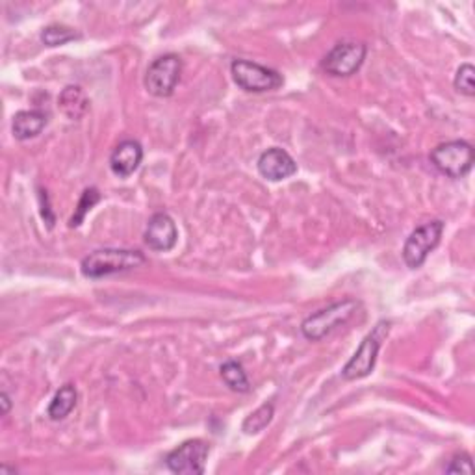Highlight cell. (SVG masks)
Segmentation results:
<instances>
[{"label":"cell","mask_w":475,"mask_h":475,"mask_svg":"<svg viewBox=\"0 0 475 475\" xmlns=\"http://www.w3.org/2000/svg\"><path fill=\"white\" fill-rule=\"evenodd\" d=\"M182 74V60L177 55H164L156 58L145 73V90L158 99H166L175 93Z\"/></svg>","instance_id":"7"},{"label":"cell","mask_w":475,"mask_h":475,"mask_svg":"<svg viewBox=\"0 0 475 475\" xmlns=\"http://www.w3.org/2000/svg\"><path fill=\"white\" fill-rule=\"evenodd\" d=\"M58 107L71 121H78L90 110V99L81 86H67L58 97Z\"/></svg>","instance_id":"14"},{"label":"cell","mask_w":475,"mask_h":475,"mask_svg":"<svg viewBox=\"0 0 475 475\" xmlns=\"http://www.w3.org/2000/svg\"><path fill=\"white\" fill-rule=\"evenodd\" d=\"M220 372H221L223 383L232 392L246 393V392L251 390V383H249V377L246 374V369H244V366L240 362H238V360H227L225 364H221Z\"/></svg>","instance_id":"16"},{"label":"cell","mask_w":475,"mask_h":475,"mask_svg":"<svg viewBox=\"0 0 475 475\" xmlns=\"http://www.w3.org/2000/svg\"><path fill=\"white\" fill-rule=\"evenodd\" d=\"M358 303L355 299H344L332 303L318 312L310 314L301 324V332L310 341H320L331 334L336 327L348 324L357 312Z\"/></svg>","instance_id":"2"},{"label":"cell","mask_w":475,"mask_h":475,"mask_svg":"<svg viewBox=\"0 0 475 475\" xmlns=\"http://www.w3.org/2000/svg\"><path fill=\"white\" fill-rule=\"evenodd\" d=\"M145 255L138 249H116L104 247L90 253L82 263L81 272L86 279H102L110 275L128 273L145 266Z\"/></svg>","instance_id":"1"},{"label":"cell","mask_w":475,"mask_h":475,"mask_svg":"<svg viewBox=\"0 0 475 475\" xmlns=\"http://www.w3.org/2000/svg\"><path fill=\"white\" fill-rule=\"evenodd\" d=\"M366 55L367 47L364 43L341 41L327 52V56L322 60V69L331 76L348 78L362 67Z\"/></svg>","instance_id":"8"},{"label":"cell","mask_w":475,"mask_h":475,"mask_svg":"<svg viewBox=\"0 0 475 475\" xmlns=\"http://www.w3.org/2000/svg\"><path fill=\"white\" fill-rule=\"evenodd\" d=\"M76 400H78V392L73 384H64L56 393L55 398H52L48 409H47V416L52 421H60L65 419L73 409L76 407Z\"/></svg>","instance_id":"15"},{"label":"cell","mask_w":475,"mask_h":475,"mask_svg":"<svg viewBox=\"0 0 475 475\" xmlns=\"http://www.w3.org/2000/svg\"><path fill=\"white\" fill-rule=\"evenodd\" d=\"M143 240L151 251L156 253L171 251L178 240V230L173 218L166 212H156L147 223Z\"/></svg>","instance_id":"10"},{"label":"cell","mask_w":475,"mask_h":475,"mask_svg":"<svg viewBox=\"0 0 475 475\" xmlns=\"http://www.w3.org/2000/svg\"><path fill=\"white\" fill-rule=\"evenodd\" d=\"M442 234H444V221L440 220L429 221L414 229L403 246V260L407 263V268L418 270L424 266L428 256L438 247Z\"/></svg>","instance_id":"6"},{"label":"cell","mask_w":475,"mask_h":475,"mask_svg":"<svg viewBox=\"0 0 475 475\" xmlns=\"http://www.w3.org/2000/svg\"><path fill=\"white\" fill-rule=\"evenodd\" d=\"M39 199H41V218H43V221L47 223V227L48 229H52V227H55V221H56V218H55V214H52L50 212V206H48V195H47V192H39Z\"/></svg>","instance_id":"22"},{"label":"cell","mask_w":475,"mask_h":475,"mask_svg":"<svg viewBox=\"0 0 475 475\" xmlns=\"http://www.w3.org/2000/svg\"><path fill=\"white\" fill-rule=\"evenodd\" d=\"M78 38H81V34L65 24H48L41 30V41L47 47H62V45L74 41Z\"/></svg>","instance_id":"18"},{"label":"cell","mask_w":475,"mask_h":475,"mask_svg":"<svg viewBox=\"0 0 475 475\" xmlns=\"http://www.w3.org/2000/svg\"><path fill=\"white\" fill-rule=\"evenodd\" d=\"M100 201V194L97 188H86L82 192V197L81 201H78V206L74 208V214L73 218L69 220V227L71 229H76V227H81L88 216L90 210Z\"/></svg>","instance_id":"19"},{"label":"cell","mask_w":475,"mask_h":475,"mask_svg":"<svg viewBox=\"0 0 475 475\" xmlns=\"http://www.w3.org/2000/svg\"><path fill=\"white\" fill-rule=\"evenodd\" d=\"M230 74L234 84L247 93L275 91L284 84V78L279 71L244 58H238L230 64Z\"/></svg>","instance_id":"3"},{"label":"cell","mask_w":475,"mask_h":475,"mask_svg":"<svg viewBox=\"0 0 475 475\" xmlns=\"http://www.w3.org/2000/svg\"><path fill=\"white\" fill-rule=\"evenodd\" d=\"M388 331H390L388 322L377 324V327L360 341L358 350L348 360V364L341 367V377H344L346 381H358L372 374L376 369V362H377L379 350L383 346V340L386 338Z\"/></svg>","instance_id":"4"},{"label":"cell","mask_w":475,"mask_h":475,"mask_svg":"<svg viewBox=\"0 0 475 475\" xmlns=\"http://www.w3.org/2000/svg\"><path fill=\"white\" fill-rule=\"evenodd\" d=\"M473 74H475V69H473L471 64H462V65L457 69L453 86H455V90H457L461 95H466V97H473V95H475V88H473Z\"/></svg>","instance_id":"20"},{"label":"cell","mask_w":475,"mask_h":475,"mask_svg":"<svg viewBox=\"0 0 475 475\" xmlns=\"http://www.w3.org/2000/svg\"><path fill=\"white\" fill-rule=\"evenodd\" d=\"M258 173L272 182H281L298 173V164L289 152L281 147H272L263 151L256 162Z\"/></svg>","instance_id":"11"},{"label":"cell","mask_w":475,"mask_h":475,"mask_svg":"<svg viewBox=\"0 0 475 475\" xmlns=\"http://www.w3.org/2000/svg\"><path fill=\"white\" fill-rule=\"evenodd\" d=\"M273 416H275L273 403H263L244 419L242 431L246 435H258V433H262L263 429H266L272 424Z\"/></svg>","instance_id":"17"},{"label":"cell","mask_w":475,"mask_h":475,"mask_svg":"<svg viewBox=\"0 0 475 475\" xmlns=\"http://www.w3.org/2000/svg\"><path fill=\"white\" fill-rule=\"evenodd\" d=\"M447 473H473V464H471V457L464 452L455 453L450 462L445 466Z\"/></svg>","instance_id":"21"},{"label":"cell","mask_w":475,"mask_h":475,"mask_svg":"<svg viewBox=\"0 0 475 475\" xmlns=\"http://www.w3.org/2000/svg\"><path fill=\"white\" fill-rule=\"evenodd\" d=\"M429 160L442 175L450 178H462L471 171L473 147L464 140L445 142L431 151Z\"/></svg>","instance_id":"5"},{"label":"cell","mask_w":475,"mask_h":475,"mask_svg":"<svg viewBox=\"0 0 475 475\" xmlns=\"http://www.w3.org/2000/svg\"><path fill=\"white\" fill-rule=\"evenodd\" d=\"M0 403H3V414L6 416L10 412V409H12V400H10V395L6 392L0 393Z\"/></svg>","instance_id":"23"},{"label":"cell","mask_w":475,"mask_h":475,"mask_svg":"<svg viewBox=\"0 0 475 475\" xmlns=\"http://www.w3.org/2000/svg\"><path fill=\"white\" fill-rule=\"evenodd\" d=\"M47 123H48V117L45 112L22 110V112H17L13 116L12 132L19 142H26V140H32V138L39 136L43 128L47 126Z\"/></svg>","instance_id":"13"},{"label":"cell","mask_w":475,"mask_h":475,"mask_svg":"<svg viewBox=\"0 0 475 475\" xmlns=\"http://www.w3.org/2000/svg\"><path fill=\"white\" fill-rule=\"evenodd\" d=\"M210 444L201 438L182 442L166 457V466L178 475H201L206 470Z\"/></svg>","instance_id":"9"},{"label":"cell","mask_w":475,"mask_h":475,"mask_svg":"<svg viewBox=\"0 0 475 475\" xmlns=\"http://www.w3.org/2000/svg\"><path fill=\"white\" fill-rule=\"evenodd\" d=\"M143 162V147L136 140H125L110 154V169L119 178L134 175Z\"/></svg>","instance_id":"12"}]
</instances>
